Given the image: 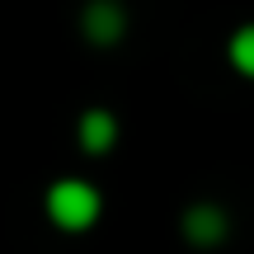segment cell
I'll list each match as a JSON object with an SVG mask.
<instances>
[{
    "instance_id": "cell-1",
    "label": "cell",
    "mask_w": 254,
    "mask_h": 254,
    "mask_svg": "<svg viewBox=\"0 0 254 254\" xmlns=\"http://www.w3.org/2000/svg\"><path fill=\"white\" fill-rule=\"evenodd\" d=\"M47 212H52L57 226L80 231V226H90V221L99 217V193H94L85 179H62L52 193H47Z\"/></svg>"
},
{
    "instance_id": "cell-2",
    "label": "cell",
    "mask_w": 254,
    "mask_h": 254,
    "mask_svg": "<svg viewBox=\"0 0 254 254\" xmlns=\"http://www.w3.org/2000/svg\"><path fill=\"white\" fill-rule=\"evenodd\" d=\"M80 141H85V151H104V146L113 141V118H109V113H85Z\"/></svg>"
},
{
    "instance_id": "cell-3",
    "label": "cell",
    "mask_w": 254,
    "mask_h": 254,
    "mask_svg": "<svg viewBox=\"0 0 254 254\" xmlns=\"http://www.w3.org/2000/svg\"><path fill=\"white\" fill-rule=\"evenodd\" d=\"M189 231H193V240H217V231H221V221L212 217V212H198V217L189 221Z\"/></svg>"
},
{
    "instance_id": "cell-4",
    "label": "cell",
    "mask_w": 254,
    "mask_h": 254,
    "mask_svg": "<svg viewBox=\"0 0 254 254\" xmlns=\"http://www.w3.org/2000/svg\"><path fill=\"white\" fill-rule=\"evenodd\" d=\"M236 62H240V66H250V33H240V38H236Z\"/></svg>"
}]
</instances>
